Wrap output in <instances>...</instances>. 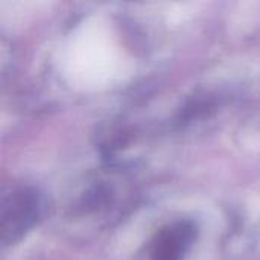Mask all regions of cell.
Wrapping results in <instances>:
<instances>
[{"label":"cell","mask_w":260,"mask_h":260,"mask_svg":"<svg viewBox=\"0 0 260 260\" xmlns=\"http://www.w3.org/2000/svg\"><path fill=\"white\" fill-rule=\"evenodd\" d=\"M44 198L29 186L14 187L5 193L0 206V230L3 245L18 242L43 216Z\"/></svg>","instance_id":"cell-1"},{"label":"cell","mask_w":260,"mask_h":260,"mask_svg":"<svg viewBox=\"0 0 260 260\" xmlns=\"http://www.w3.org/2000/svg\"><path fill=\"white\" fill-rule=\"evenodd\" d=\"M197 238V225L177 219L157 232L151 242L149 260H183Z\"/></svg>","instance_id":"cell-2"}]
</instances>
